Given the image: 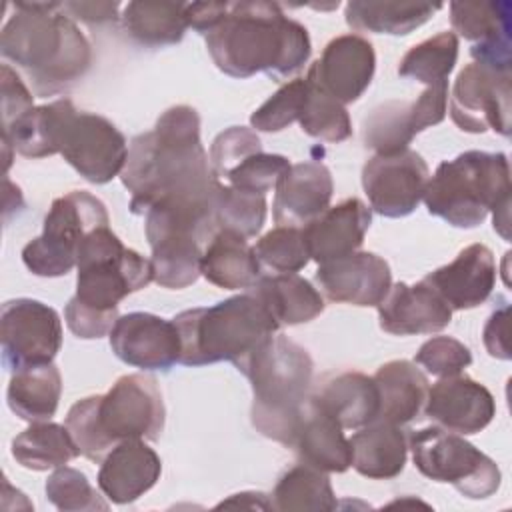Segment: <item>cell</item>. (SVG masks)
I'll list each match as a JSON object with an SVG mask.
<instances>
[{
    "label": "cell",
    "instance_id": "1",
    "mask_svg": "<svg viewBox=\"0 0 512 512\" xmlns=\"http://www.w3.org/2000/svg\"><path fill=\"white\" fill-rule=\"evenodd\" d=\"M120 180L132 194V214H146L166 198L214 192L220 180L200 140L198 112L186 104L172 106L160 114L152 130L134 136Z\"/></svg>",
    "mask_w": 512,
    "mask_h": 512
},
{
    "label": "cell",
    "instance_id": "2",
    "mask_svg": "<svg viewBox=\"0 0 512 512\" xmlns=\"http://www.w3.org/2000/svg\"><path fill=\"white\" fill-rule=\"evenodd\" d=\"M216 68L232 78L258 72L282 82L298 74L312 54L306 26L288 18L274 2H234L204 34Z\"/></svg>",
    "mask_w": 512,
    "mask_h": 512
},
{
    "label": "cell",
    "instance_id": "3",
    "mask_svg": "<svg viewBox=\"0 0 512 512\" xmlns=\"http://www.w3.org/2000/svg\"><path fill=\"white\" fill-rule=\"evenodd\" d=\"M0 34V54L20 68L34 96L72 88L90 68L92 48L60 2H14Z\"/></svg>",
    "mask_w": 512,
    "mask_h": 512
},
{
    "label": "cell",
    "instance_id": "4",
    "mask_svg": "<svg viewBox=\"0 0 512 512\" xmlns=\"http://www.w3.org/2000/svg\"><path fill=\"white\" fill-rule=\"evenodd\" d=\"M164 420L166 408L158 382L148 374H126L106 394L72 404L64 424L80 454L102 462L122 440H158Z\"/></svg>",
    "mask_w": 512,
    "mask_h": 512
},
{
    "label": "cell",
    "instance_id": "5",
    "mask_svg": "<svg viewBox=\"0 0 512 512\" xmlns=\"http://www.w3.org/2000/svg\"><path fill=\"white\" fill-rule=\"evenodd\" d=\"M232 364L252 386V426L262 436L288 446L310 396L314 362L308 350L288 336L272 334Z\"/></svg>",
    "mask_w": 512,
    "mask_h": 512
},
{
    "label": "cell",
    "instance_id": "6",
    "mask_svg": "<svg viewBox=\"0 0 512 512\" xmlns=\"http://www.w3.org/2000/svg\"><path fill=\"white\" fill-rule=\"evenodd\" d=\"M428 212L456 228H476L494 210V228L508 238L510 164L504 152L468 150L438 164L424 196Z\"/></svg>",
    "mask_w": 512,
    "mask_h": 512
},
{
    "label": "cell",
    "instance_id": "7",
    "mask_svg": "<svg viewBox=\"0 0 512 512\" xmlns=\"http://www.w3.org/2000/svg\"><path fill=\"white\" fill-rule=\"evenodd\" d=\"M180 334V364L206 366L238 360L280 324L252 292L230 296L208 308H190L172 318Z\"/></svg>",
    "mask_w": 512,
    "mask_h": 512
},
{
    "label": "cell",
    "instance_id": "8",
    "mask_svg": "<svg viewBox=\"0 0 512 512\" xmlns=\"http://www.w3.org/2000/svg\"><path fill=\"white\" fill-rule=\"evenodd\" d=\"M76 268L74 298L98 312L118 310L120 300L154 280L150 260L126 248L110 226L94 228L84 236Z\"/></svg>",
    "mask_w": 512,
    "mask_h": 512
},
{
    "label": "cell",
    "instance_id": "9",
    "mask_svg": "<svg viewBox=\"0 0 512 512\" xmlns=\"http://www.w3.org/2000/svg\"><path fill=\"white\" fill-rule=\"evenodd\" d=\"M108 222L100 198L86 190H72L52 202L44 216L42 234L22 248V262L36 276H64L76 266L84 236L94 228L108 226Z\"/></svg>",
    "mask_w": 512,
    "mask_h": 512
},
{
    "label": "cell",
    "instance_id": "10",
    "mask_svg": "<svg viewBox=\"0 0 512 512\" xmlns=\"http://www.w3.org/2000/svg\"><path fill=\"white\" fill-rule=\"evenodd\" d=\"M408 448L422 476L452 484L466 498L482 500L500 488L498 464L456 432L428 426L412 432Z\"/></svg>",
    "mask_w": 512,
    "mask_h": 512
},
{
    "label": "cell",
    "instance_id": "11",
    "mask_svg": "<svg viewBox=\"0 0 512 512\" xmlns=\"http://www.w3.org/2000/svg\"><path fill=\"white\" fill-rule=\"evenodd\" d=\"M56 148L92 184H106L118 176L128 156L124 134L108 118L76 110L72 100L60 120Z\"/></svg>",
    "mask_w": 512,
    "mask_h": 512
},
{
    "label": "cell",
    "instance_id": "12",
    "mask_svg": "<svg viewBox=\"0 0 512 512\" xmlns=\"http://www.w3.org/2000/svg\"><path fill=\"white\" fill-rule=\"evenodd\" d=\"M2 364L10 372L50 364L62 346L58 312L34 298H14L0 310Z\"/></svg>",
    "mask_w": 512,
    "mask_h": 512
},
{
    "label": "cell",
    "instance_id": "13",
    "mask_svg": "<svg viewBox=\"0 0 512 512\" xmlns=\"http://www.w3.org/2000/svg\"><path fill=\"white\" fill-rule=\"evenodd\" d=\"M512 72H498L482 64L464 66L452 86L450 118L470 134L492 130L510 136Z\"/></svg>",
    "mask_w": 512,
    "mask_h": 512
},
{
    "label": "cell",
    "instance_id": "14",
    "mask_svg": "<svg viewBox=\"0 0 512 512\" xmlns=\"http://www.w3.org/2000/svg\"><path fill=\"white\" fill-rule=\"evenodd\" d=\"M430 172L416 150L374 154L362 168V188L370 208L384 218L412 214L426 190Z\"/></svg>",
    "mask_w": 512,
    "mask_h": 512
},
{
    "label": "cell",
    "instance_id": "15",
    "mask_svg": "<svg viewBox=\"0 0 512 512\" xmlns=\"http://www.w3.org/2000/svg\"><path fill=\"white\" fill-rule=\"evenodd\" d=\"M448 84L428 86L416 100H388L376 106L362 122L364 146L376 154L406 150L416 134L444 120Z\"/></svg>",
    "mask_w": 512,
    "mask_h": 512
},
{
    "label": "cell",
    "instance_id": "16",
    "mask_svg": "<svg viewBox=\"0 0 512 512\" xmlns=\"http://www.w3.org/2000/svg\"><path fill=\"white\" fill-rule=\"evenodd\" d=\"M376 70L374 46L360 34L332 38L322 56L308 68L306 82L340 104L356 102L370 86Z\"/></svg>",
    "mask_w": 512,
    "mask_h": 512
},
{
    "label": "cell",
    "instance_id": "17",
    "mask_svg": "<svg viewBox=\"0 0 512 512\" xmlns=\"http://www.w3.org/2000/svg\"><path fill=\"white\" fill-rule=\"evenodd\" d=\"M112 352L128 366L168 372L180 362V334L172 320L150 312L118 316L110 330Z\"/></svg>",
    "mask_w": 512,
    "mask_h": 512
},
{
    "label": "cell",
    "instance_id": "18",
    "mask_svg": "<svg viewBox=\"0 0 512 512\" xmlns=\"http://www.w3.org/2000/svg\"><path fill=\"white\" fill-rule=\"evenodd\" d=\"M452 28L472 42L476 64L498 72L512 70V6L508 2H450Z\"/></svg>",
    "mask_w": 512,
    "mask_h": 512
},
{
    "label": "cell",
    "instance_id": "19",
    "mask_svg": "<svg viewBox=\"0 0 512 512\" xmlns=\"http://www.w3.org/2000/svg\"><path fill=\"white\" fill-rule=\"evenodd\" d=\"M496 414L490 390L466 374L442 376L432 388L424 404V416L436 426L460 436L484 430Z\"/></svg>",
    "mask_w": 512,
    "mask_h": 512
},
{
    "label": "cell",
    "instance_id": "20",
    "mask_svg": "<svg viewBox=\"0 0 512 512\" xmlns=\"http://www.w3.org/2000/svg\"><path fill=\"white\" fill-rule=\"evenodd\" d=\"M314 280L332 302L378 306L392 286V272L382 256L356 250L348 256L318 264Z\"/></svg>",
    "mask_w": 512,
    "mask_h": 512
},
{
    "label": "cell",
    "instance_id": "21",
    "mask_svg": "<svg viewBox=\"0 0 512 512\" xmlns=\"http://www.w3.org/2000/svg\"><path fill=\"white\" fill-rule=\"evenodd\" d=\"M452 310H470L484 304L496 286V262L488 246L476 242L458 256L422 278Z\"/></svg>",
    "mask_w": 512,
    "mask_h": 512
},
{
    "label": "cell",
    "instance_id": "22",
    "mask_svg": "<svg viewBox=\"0 0 512 512\" xmlns=\"http://www.w3.org/2000/svg\"><path fill=\"white\" fill-rule=\"evenodd\" d=\"M380 328L394 336L432 334L444 330L452 320V308L424 282L390 286L378 304Z\"/></svg>",
    "mask_w": 512,
    "mask_h": 512
},
{
    "label": "cell",
    "instance_id": "23",
    "mask_svg": "<svg viewBox=\"0 0 512 512\" xmlns=\"http://www.w3.org/2000/svg\"><path fill=\"white\" fill-rule=\"evenodd\" d=\"M272 214L280 226L304 228L318 218L332 200L334 182L322 162H298L276 184Z\"/></svg>",
    "mask_w": 512,
    "mask_h": 512
},
{
    "label": "cell",
    "instance_id": "24",
    "mask_svg": "<svg viewBox=\"0 0 512 512\" xmlns=\"http://www.w3.org/2000/svg\"><path fill=\"white\" fill-rule=\"evenodd\" d=\"M160 456L142 438L118 442L100 462L98 488L114 504H132L160 478Z\"/></svg>",
    "mask_w": 512,
    "mask_h": 512
},
{
    "label": "cell",
    "instance_id": "25",
    "mask_svg": "<svg viewBox=\"0 0 512 512\" xmlns=\"http://www.w3.org/2000/svg\"><path fill=\"white\" fill-rule=\"evenodd\" d=\"M372 224V210L352 196L336 206H328L318 218L306 224L304 238L310 260L324 264L356 252Z\"/></svg>",
    "mask_w": 512,
    "mask_h": 512
},
{
    "label": "cell",
    "instance_id": "26",
    "mask_svg": "<svg viewBox=\"0 0 512 512\" xmlns=\"http://www.w3.org/2000/svg\"><path fill=\"white\" fill-rule=\"evenodd\" d=\"M342 430L344 428L324 412L312 396H308L292 430L288 448L296 452L300 462L322 472L340 474L352 466L350 440Z\"/></svg>",
    "mask_w": 512,
    "mask_h": 512
},
{
    "label": "cell",
    "instance_id": "27",
    "mask_svg": "<svg viewBox=\"0 0 512 512\" xmlns=\"http://www.w3.org/2000/svg\"><path fill=\"white\" fill-rule=\"evenodd\" d=\"M146 240L152 248L150 264L156 284L182 290L198 280L204 244L192 230L178 226H146Z\"/></svg>",
    "mask_w": 512,
    "mask_h": 512
},
{
    "label": "cell",
    "instance_id": "28",
    "mask_svg": "<svg viewBox=\"0 0 512 512\" xmlns=\"http://www.w3.org/2000/svg\"><path fill=\"white\" fill-rule=\"evenodd\" d=\"M378 388V416L374 422L396 426L420 418L428 398V378L410 360H390L372 376Z\"/></svg>",
    "mask_w": 512,
    "mask_h": 512
},
{
    "label": "cell",
    "instance_id": "29",
    "mask_svg": "<svg viewBox=\"0 0 512 512\" xmlns=\"http://www.w3.org/2000/svg\"><path fill=\"white\" fill-rule=\"evenodd\" d=\"M310 396L342 428H362L378 416L376 382L356 370L326 376Z\"/></svg>",
    "mask_w": 512,
    "mask_h": 512
},
{
    "label": "cell",
    "instance_id": "30",
    "mask_svg": "<svg viewBox=\"0 0 512 512\" xmlns=\"http://www.w3.org/2000/svg\"><path fill=\"white\" fill-rule=\"evenodd\" d=\"M352 466L370 480L396 478L408 458V438L402 426L370 422L350 438Z\"/></svg>",
    "mask_w": 512,
    "mask_h": 512
},
{
    "label": "cell",
    "instance_id": "31",
    "mask_svg": "<svg viewBox=\"0 0 512 512\" xmlns=\"http://www.w3.org/2000/svg\"><path fill=\"white\" fill-rule=\"evenodd\" d=\"M200 274L224 290L254 288L260 274V262L248 240L232 230H218L206 244Z\"/></svg>",
    "mask_w": 512,
    "mask_h": 512
},
{
    "label": "cell",
    "instance_id": "32",
    "mask_svg": "<svg viewBox=\"0 0 512 512\" xmlns=\"http://www.w3.org/2000/svg\"><path fill=\"white\" fill-rule=\"evenodd\" d=\"M250 290L260 298L280 326L304 324L324 312V298L320 292L310 280L296 272L260 276Z\"/></svg>",
    "mask_w": 512,
    "mask_h": 512
},
{
    "label": "cell",
    "instance_id": "33",
    "mask_svg": "<svg viewBox=\"0 0 512 512\" xmlns=\"http://www.w3.org/2000/svg\"><path fill=\"white\" fill-rule=\"evenodd\" d=\"M120 20L126 36L146 48L178 44L188 28L182 2H128Z\"/></svg>",
    "mask_w": 512,
    "mask_h": 512
},
{
    "label": "cell",
    "instance_id": "34",
    "mask_svg": "<svg viewBox=\"0 0 512 512\" xmlns=\"http://www.w3.org/2000/svg\"><path fill=\"white\" fill-rule=\"evenodd\" d=\"M62 394L60 370L50 362L12 372L6 400L10 410L26 422H44L56 414Z\"/></svg>",
    "mask_w": 512,
    "mask_h": 512
},
{
    "label": "cell",
    "instance_id": "35",
    "mask_svg": "<svg viewBox=\"0 0 512 512\" xmlns=\"http://www.w3.org/2000/svg\"><path fill=\"white\" fill-rule=\"evenodd\" d=\"M442 4L422 2H348L344 8L346 24L358 32L406 36L426 24Z\"/></svg>",
    "mask_w": 512,
    "mask_h": 512
},
{
    "label": "cell",
    "instance_id": "36",
    "mask_svg": "<svg viewBox=\"0 0 512 512\" xmlns=\"http://www.w3.org/2000/svg\"><path fill=\"white\" fill-rule=\"evenodd\" d=\"M12 456L22 468L44 472L68 464L80 456V450L74 444L66 424L44 420L32 422L12 440Z\"/></svg>",
    "mask_w": 512,
    "mask_h": 512
},
{
    "label": "cell",
    "instance_id": "37",
    "mask_svg": "<svg viewBox=\"0 0 512 512\" xmlns=\"http://www.w3.org/2000/svg\"><path fill=\"white\" fill-rule=\"evenodd\" d=\"M270 502L280 512H330L338 506L328 472L304 462L278 478Z\"/></svg>",
    "mask_w": 512,
    "mask_h": 512
},
{
    "label": "cell",
    "instance_id": "38",
    "mask_svg": "<svg viewBox=\"0 0 512 512\" xmlns=\"http://www.w3.org/2000/svg\"><path fill=\"white\" fill-rule=\"evenodd\" d=\"M70 98H58L54 102L34 106L10 126L2 128L4 146L26 158H46L58 154L56 136L60 120Z\"/></svg>",
    "mask_w": 512,
    "mask_h": 512
},
{
    "label": "cell",
    "instance_id": "39",
    "mask_svg": "<svg viewBox=\"0 0 512 512\" xmlns=\"http://www.w3.org/2000/svg\"><path fill=\"white\" fill-rule=\"evenodd\" d=\"M458 60V36L440 32L412 46L398 64L402 78H412L426 86L448 84V76Z\"/></svg>",
    "mask_w": 512,
    "mask_h": 512
},
{
    "label": "cell",
    "instance_id": "40",
    "mask_svg": "<svg viewBox=\"0 0 512 512\" xmlns=\"http://www.w3.org/2000/svg\"><path fill=\"white\" fill-rule=\"evenodd\" d=\"M264 220L266 196L220 184L214 202V222L218 230H232L244 238H252L262 230Z\"/></svg>",
    "mask_w": 512,
    "mask_h": 512
},
{
    "label": "cell",
    "instance_id": "41",
    "mask_svg": "<svg viewBox=\"0 0 512 512\" xmlns=\"http://www.w3.org/2000/svg\"><path fill=\"white\" fill-rule=\"evenodd\" d=\"M298 122L304 134L324 142H344L352 136V122L344 104L336 102L312 84H308V94Z\"/></svg>",
    "mask_w": 512,
    "mask_h": 512
},
{
    "label": "cell",
    "instance_id": "42",
    "mask_svg": "<svg viewBox=\"0 0 512 512\" xmlns=\"http://www.w3.org/2000/svg\"><path fill=\"white\" fill-rule=\"evenodd\" d=\"M252 248L258 262L278 274L298 272L310 262L304 230L296 226H276Z\"/></svg>",
    "mask_w": 512,
    "mask_h": 512
},
{
    "label": "cell",
    "instance_id": "43",
    "mask_svg": "<svg viewBox=\"0 0 512 512\" xmlns=\"http://www.w3.org/2000/svg\"><path fill=\"white\" fill-rule=\"evenodd\" d=\"M46 498L62 512H92L108 510V502L96 492L84 472L60 466L46 480Z\"/></svg>",
    "mask_w": 512,
    "mask_h": 512
},
{
    "label": "cell",
    "instance_id": "44",
    "mask_svg": "<svg viewBox=\"0 0 512 512\" xmlns=\"http://www.w3.org/2000/svg\"><path fill=\"white\" fill-rule=\"evenodd\" d=\"M308 94L306 78H294L280 86L250 116V126L260 132H280L300 118Z\"/></svg>",
    "mask_w": 512,
    "mask_h": 512
},
{
    "label": "cell",
    "instance_id": "45",
    "mask_svg": "<svg viewBox=\"0 0 512 512\" xmlns=\"http://www.w3.org/2000/svg\"><path fill=\"white\" fill-rule=\"evenodd\" d=\"M290 166V160L282 154H268L264 150H256L246 156L236 168H232L224 180L236 190L266 196V192L276 188V184Z\"/></svg>",
    "mask_w": 512,
    "mask_h": 512
},
{
    "label": "cell",
    "instance_id": "46",
    "mask_svg": "<svg viewBox=\"0 0 512 512\" xmlns=\"http://www.w3.org/2000/svg\"><path fill=\"white\" fill-rule=\"evenodd\" d=\"M256 150H262V142L252 128L230 126L212 140L210 168L218 180H224L232 168Z\"/></svg>",
    "mask_w": 512,
    "mask_h": 512
},
{
    "label": "cell",
    "instance_id": "47",
    "mask_svg": "<svg viewBox=\"0 0 512 512\" xmlns=\"http://www.w3.org/2000/svg\"><path fill=\"white\" fill-rule=\"evenodd\" d=\"M414 362L432 376L442 378L464 372V368L472 364V352L464 342L452 336H434L418 348Z\"/></svg>",
    "mask_w": 512,
    "mask_h": 512
},
{
    "label": "cell",
    "instance_id": "48",
    "mask_svg": "<svg viewBox=\"0 0 512 512\" xmlns=\"http://www.w3.org/2000/svg\"><path fill=\"white\" fill-rule=\"evenodd\" d=\"M64 318L68 330L82 340H94L110 334L118 320V310L114 312H98L84 304H80L74 296L68 300L64 308Z\"/></svg>",
    "mask_w": 512,
    "mask_h": 512
},
{
    "label": "cell",
    "instance_id": "49",
    "mask_svg": "<svg viewBox=\"0 0 512 512\" xmlns=\"http://www.w3.org/2000/svg\"><path fill=\"white\" fill-rule=\"evenodd\" d=\"M0 84H2V128L10 126L22 114L34 108L32 90L24 84L20 74L10 66L2 64L0 68Z\"/></svg>",
    "mask_w": 512,
    "mask_h": 512
},
{
    "label": "cell",
    "instance_id": "50",
    "mask_svg": "<svg viewBox=\"0 0 512 512\" xmlns=\"http://www.w3.org/2000/svg\"><path fill=\"white\" fill-rule=\"evenodd\" d=\"M508 316H510V306L502 300V306L496 308L486 326H484V346L488 350V354L492 358H500V360H508L510 358V350H508Z\"/></svg>",
    "mask_w": 512,
    "mask_h": 512
},
{
    "label": "cell",
    "instance_id": "51",
    "mask_svg": "<svg viewBox=\"0 0 512 512\" xmlns=\"http://www.w3.org/2000/svg\"><path fill=\"white\" fill-rule=\"evenodd\" d=\"M62 6L72 20L76 18L86 24H106L120 18V4L116 2H64Z\"/></svg>",
    "mask_w": 512,
    "mask_h": 512
},
{
    "label": "cell",
    "instance_id": "52",
    "mask_svg": "<svg viewBox=\"0 0 512 512\" xmlns=\"http://www.w3.org/2000/svg\"><path fill=\"white\" fill-rule=\"evenodd\" d=\"M228 2H192L186 4L188 28H194L202 36L212 30L226 14Z\"/></svg>",
    "mask_w": 512,
    "mask_h": 512
}]
</instances>
